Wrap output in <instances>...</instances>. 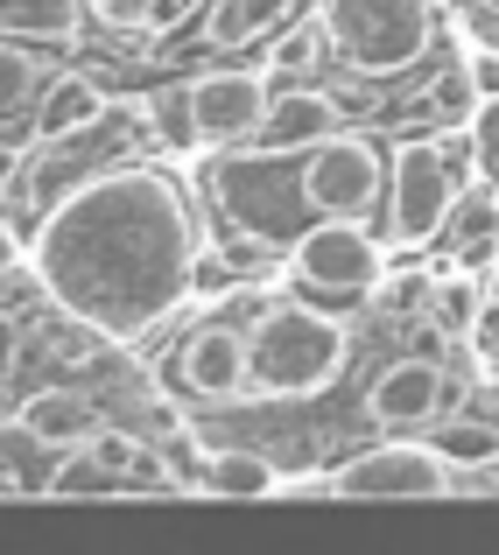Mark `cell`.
Instances as JSON below:
<instances>
[{
    "instance_id": "277c9868",
    "label": "cell",
    "mask_w": 499,
    "mask_h": 555,
    "mask_svg": "<svg viewBox=\"0 0 499 555\" xmlns=\"http://www.w3.org/2000/svg\"><path fill=\"white\" fill-rule=\"evenodd\" d=\"M212 204H218V218H226L232 232H246V240L260 246V254L289 246L303 232V218H317L310 197H303L296 155H268V149L212 163Z\"/></svg>"
},
{
    "instance_id": "d6986e66",
    "label": "cell",
    "mask_w": 499,
    "mask_h": 555,
    "mask_svg": "<svg viewBox=\"0 0 499 555\" xmlns=\"http://www.w3.org/2000/svg\"><path fill=\"white\" fill-rule=\"evenodd\" d=\"M85 0H0V36L22 42H71Z\"/></svg>"
},
{
    "instance_id": "ba28073f",
    "label": "cell",
    "mask_w": 499,
    "mask_h": 555,
    "mask_svg": "<svg viewBox=\"0 0 499 555\" xmlns=\"http://www.w3.org/2000/svg\"><path fill=\"white\" fill-rule=\"evenodd\" d=\"M458 464L436 443H373L331 472V500H444Z\"/></svg>"
},
{
    "instance_id": "52a82bcc",
    "label": "cell",
    "mask_w": 499,
    "mask_h": 555,
    "mask_svg": "<svg viewBox=\"0 0 499 555\" xmlns=\"http://www.w3.org/2000/svg\"><path fill=\"white\" fill-rule=\"evenodd\" d=\"M296 177H303V197H310L317 218H366L387 197V155H380V141L337 127V134L310 141L296 155Z\"/></svg>"
},
{
    "instance_id": "4fadbf2b",
    "label": "cell",
    "mask_w": 499,
    "mask_h": 555,
    "mask_svg": "<svg viewBox=\"0 0 499 555\" xmlns=\"http://www.w3.org/2000/svg\"><path fill=\"white\" fill-rule=\"evenodd\" d=\"M92 401L85 393H71V387H42V393H28L22 408H14V429L28 436V443H42V450H71V443H85L92 436Z\"/></svg>"
},
{
    "instance_id": "83f0119b",
    "label": "cell",
    "mask_w": 499,
    "mask_h": 555,
    "mask_svg": "<svg viewBox=\"0 0 499 555\" xmlns=\"http://www.w3.org/2000/svg\"><path fill=\"white\" fill-rule=\"evenodd\" d=\"M464 78H472V99H499V56L472 50V56H464Z\"/></svg>"
},
{
    "instance_id": "ffe728a7",
    "label": "cell",
    "mask_w": 499,
    "mask_h": 555,
    "mask_svg": "<svg viewBox=\"0 0 499 555\" xmlns=\"http://www.w3.org/2000/svg\"><path fill=\"white\" fill-rule=\"evenodd\" d=\"M430 443L444 450L458 472H486V464L499 457V422H492V415H478V422H464V415H436V422H430Z\"/></svg>"
},
{
    "instance_id": "2e32d148",
    "label": "cell",
    "mask_w": 499,
    "mask_h": 555,
    "mask_svg": "<svg viewBox=\"0 0 499 555\" xmlns=\"http://www.w3.org/2000/svg\"><path fill=\"white\" fill-rule=\"evenodd\" d=\"M197 486L204 492H218V500H260V492H282V472H274L260 450H212L204 457V472H197Z\"/></svg>"
},
{
    "instance_id": "8fae6325",
    "label": "cell",
    "mask_w": 499,
    "mask_h": 555,
    "mask_svg": "<svg viewBox=\"0 0 499 555\" xmlns=\"http://www.w3.org/2000/svg\"><path fill=\"white\" fill-rule=\"evenodd\" d=\"M176 373H183V387L197 393V401H212V408L246 401V393H254V373H246V324L204 317V324L183 338V352H176Z\"/></svg>"
},
{
    "instance_id": "cb8c5ba5",
    "label": "cell",
    "mask_w": 499,
    "mask_h": 555,
    "mask_svg": "<svg viewBox=\"0 0 499 555\" xmlns=\"http://www.w3.org/2000/svg\"><path fill=\"white\" fill-rule=\"evenodd\" d=\"M478 302H486V288L464 282V274H436V310H444L450 331H472L478 324Z\"/></svg>"
},
{
    "instance_id": "484cf974",
    "label": "cell",
    "mask_w": 499,
    "mask_h": 555,
    "mask_svg": "<svg viewBox=\"0 0 499 555\" xmlns=\"http://www.w3.org/2000/svg\"><path fill=\"white\" fill-rule=\"evenodd\" d=\"M232 282H240V274H232V260L212 254V246H197V260H190V296H226Z\"/></svg>"
},
{
    "instance_id": "d4e9b609",
    "label": "cell",
    "mask_w": 499,
    "mask_h": 555,
    "mask_svg": "<svg viewBox=\"0 0 499 555\" xmlns=\"http://www.w3.org/2000/svg\"><path fill=\"white\" fill-rule=\"evenodd\" d=\"M472 163L499 190V99H478V113H472Z\"/></svg>"
},
{
    "instance_id": "7c38bea8",
    "label": "cell",
    "mask_w": 499,
    "mask_h": 555,
    "mask_svg": "<svg viewBox=\"0 0 499 555\" xmlns=\"http://www.w3.org/2000/svg\"><path fill=\"white\" fill-rule=\"evenodd\" d=\"M345 127V106H337L331 92H317V85H289V92L268 99V113H260L254 127V149L268 155H303L310 141H324Z\"/></svg>"
},
{
    "instance_id": "1f68e13d",
    "label": "cell",
    "mask_w": 499,
    "mask_h": 555,
    "mask_svg": "<svg viewBox=\"0 0 499 555\" xmlns=\"http://www.w3.org/2000/svg\"><path fill=\"white\" fill-rule=\"evenodd\" d=\"M478 408H486V415H492V422H499V366H492V373H486V387H478Z\"/></svg>"
},
{
    "instance_id": "5b68a950",
    "label": "cell",
    "mask_w": 499,
    "mask_h": 555,
    "mask_svg": "<svg viewBox=\"0 0 499 555\" xmlns=\"http://www.w3.org/2000/svg\"><path fill=\"white\" fill-rule=\"evenodd\" d=\"M464 190V149L458 141H408L387 155V246H436L450 204Z\"/></svg>"
},
{
    "instance_id": "ac0fdd59",
    "label": "cell",
    "mask_w": 499,
    "mask_h": 555,
    "mask_svg": "<svg viewBox=\"0 0 499 555\" xmlns=\"http://www.w3.org/2000/svg\"><path fill=\"white\" fill-rule=\"evenodd\" d=\"M120 478H127V472L106 457V443H92V436H85V443H71L64 464L42 478V492H50V500H78V492H113Z\"/></svg>"
},
{
    "instance_id": "603a6c76",
    "label": "cell",
    "mask_w": 499,
    "mask_h": 555,
    "mask_svg": "<svg viewBox=\"0 0 499 555\" xmlns=\"http://www.w3.org/2000/svg\"><path fill=\"white\" fill-rule=\"evenodd\" d=\"M324 56H331V36H324V22L310 14V22H296V28H289V36L268 50V70H274V78H310Z\"/></svg>"
},
{
    "instance_id": "e0dca14e",
    "label": "cell",
    "mask_w": 499,
    "mask_h": 555,
    "mask_svg": "<svg viewBox=\"0 0 499 555\" xmlns=\"http://www.w3.org/2000/svg\"><path fill=\"white\" fill-rule=\"evenodd\" d=\"M274 22H289V0H212L204 8V42L212 50H240V42L268 36Z\"/></svg>"
},
{
    "instance_id": "6da1fadb",
    "label": "cell",
    "mask_w": 499,
    "mask_h": 555,
    "mask_svg": "<svg viewBox=\"0 0 499 555\" xmlns=\"http://www.w3.org/2000/svg\"><path fill=\"white\" fill-rule=\"evenodd\" d=\"M197 218L163 169H99L36 225V288L113 345H135L190 296Z\"/></svg>"
},
{
    "instance_id": "f546056e",
    "label": "cell",
    "mask_w": 499,
    "mask_h": 555,
    "mask_svg": "<svg viewBox=\"0 0 499 555\" xmlns=\"http://www.w3.org/2000/svg\"><path fill=\"white\" fill-rule=\"evenodd\" d=\"M22 149H14V141H0V190H14V183H22Z\"/></svg>"
},
{
    "instance_id": "5bb4252c",
    "label": "cell",
    "mask_w": 499,
    "mask_h": 555,
    "mask_svg": "<svg viewBox=\"0 0 499 555\" xmlns=\"http://www.w3.org/2000/svg\"><path fill=\"white\" fill-rule=\"evenodd\" d=\"M436 246H444L450 260H492V254H499V190H492L486 177L458 190V204H450Z\"/></svg>"
},
{
    "instance_id": "9c48e42d",
    "label": "cell",
    "mask_w": 499,
    "mask_h": 555,
    "mask_svg": "<svg viewBox=\"0 0 499 555\" xmlns=\"http://www.w3.org/2000/svg\"><path fill=\"white\" fill-rule=\"evenodd\" d=\"M436 415H450V373L444 359H387L366 379V422L380 429H430Z\"/></svg>"
},
{
    "instance_id": "3957f363",
    "label": "cell",
    "mask_w": 499,
    "mask_h": 555,
    "mask_svg": "<svg viewBox=\"0 0 499 555\" xmlns=\"http://www.w3.org/2000/svg\"><path fill=\"white\" fill-rule=\"evenodd\" d=\"M317 22L351 78H401L436 36V0H324Z\"/></svg>"
},
{
    "instance_id": "d6a6232c",
    "label": "cell",
    "mask_w": 499,
    "mask_h": 555,
    "mask_svg": "<svg viewBox=\"0 0 499 555\" xmlns=\"http://www.w3.org/2000/svg\"><path fill=\"white\" fill-rule=\"evenodd\" d=\"M486 478H492V486H499V457H492V464H486Z\"/></svg>"
},
{
    "instance_id": "7a4b0ae2",
    "label": "cell",
    "mask_w": 499,
    "mask_h": 555,
    "mask_svg": "<svg viewBox=\"0 0 499 555\" xmlns=\"http://www.w3.org/2000/svg\"><path fill=\"white\" fill-rule=\"evenodd\" d=\"M345 359H351L345 317L317 310V302H260L246 324V373H254V393H268V401L324 393L345 373Z\"/></svg>"
},
{
    "instance_id": "4316f807",
    "label": "cell",
    "mask_w": 499,
    "mask_h": 555,
    "mask_svg": "<svg viewBox=\"0 0 499 555\" xmlns=\"http://www.w3.org/2000/svg\"><path fill=\"white\" fill-rule=\"evenodd\" d=\"M85 8H92L99 22H113V28H141V22H149V8H155V0H85Z\"/></svg>"
},
{
    "instance_id": "4dcf8cb0",
    "label": "cell",
    "mask_w": 499,
    "mask_h": 555,
    "mask_svg": "<svg viewBox=\"0 0 499 555\" xmlns=\"http://www.w3.org/2000/svg\"><path fill=\"white\" fill-rule=\"evenodd\" d=\"M14 260H22V232L0 218V274H14Z\"/></svg>"
},
{
    "instance_id": "44dd1931",
    "label": "cell",
    "mask_w": 499,
    "mask_h": 555,
    "mask_svg": "<svg viewBox=\"0 0 499 555\" xmlns=\"http://www.w3.org/2000/svg\"><path fill=\"white\" fill-rule=\"evenodd\" d=\"M42 99V64L36 50H22V36H0V127L14 113H28Z\"/></svg>"
},
{
    "instance_id": "f1b7e54d",
    "label": "cell",
    "mask_w": 499,
    "mask_h": 555,
    "mask_svg": "<svg viewBox=\"0 0 499 555\" xmlns=\"http://www.w3.org/2000/svg\"><path fill=\"white\" fill-rule=\"evenodd\" d=\"M478 345H486V359L499 352V274H492V282H486V302H478Z\"/></svg>"
},
{
    "instance_id": "7402d4cb",
    "label": "cell",
    "mask_w": 499,
    "mask_h": 555,
    "mask_svg": "<svg viewBox=\"0 0 499 555\" xmlns=\"http://www.w3.org/2000/svg\"><path fill=\"white\" fill-rule=\"evenodd\" d=\"M149 134L163 141L169 155L204 149V134H197V106H190V85H163V92L149 99Z\"/></svg>"
},
{
    "instance_id": "8992f818",
    "label": "cell",
    "mask_w": 499,
    "mask_h": 555,
    "mask_svg": "<svg viewBox=\"0 0 499 555\" xmlns=\"http://www.w3.org/2000/svg\"><path fill=\"white\" fill-rule=\"evenodd\" d=\"M289 274H296V288L324 302H359L387 274V240L366 218H317L289 240Z\"/></svg>"
},
{
    "instance_id": "9a60e30c",
    "label": "cell",
    "mask_w": 499,
    "mask_h": 555,
    "mask_svg": "<svg viewBox=\"0 0 499 555\" xmlns=\"http://www.w3.org/2000/svg\"><path fill=\"white\" fill-rule=\"evenodd\" d=\"M106 120V92H99V78H85V70H56L50 85H42V106H36V141H71L85 134V127Z\"/></svg>"
},
{
    "instance_id": "30bf717a",
    "label": "cell",
    "mask_w": 499,
    "mask_h": 555,
    "mask_svg": "<svg viewBox=\"0 0 499 555\" xmlns=\"http://www.w3.org/2000/svg\"><path fill=\"white\" fill-rule=\"evenodd\" d=\"M274 70H204V78H190V106H197V134L204 149H240V141H254L260 113H268L274 99Z\"/></svg>"
}]
</instances>
